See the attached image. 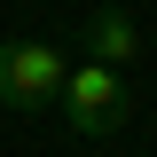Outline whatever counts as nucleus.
Segmentation results:
<instances>
[{
  "instance_id": "f257e3e1",
  "label": "nucleus",
  "mask_w": 157,
  "mask_h": 157,
  "mask_svg": "<svg viewBox=\"0 0 157 157\" xmlns=\"http://www.w3.org/2000/svg\"><path fill=\"white\" fill-rule=\"evenodd\" d=\"M55 110H63V126H71V134L102 141V134H118V126H126V110H134V102H126V78H118L110 63H71Z\"/></svg>"
},
{
  "instance_id": "f03ea898",
  "label": "nucleus",
  "mask_w": 157,
  "mask_h": 157,
  "mask_svg": "<svg viewBox=\"0 0 157 157\" xmlns=\"http://www.w3.org/2000/svg\"><path fill=\"white\" fill-rule=\"evenodd\" d=\"M71 63L47 47V39H0V102L8 110H55Z\"/></svg>"
},
{
  "instance_id": "7ed1b4c3",
  "label": "nucleus",
  "mask_w": 157,
  "mask_h": 157,
  "mask_svg": "<svg viewBox=\"0 0 157 157\" xmlns=\"http://www.w3.org/2000/svg\"><path fill=\"white\" fill-rule=\"evenodd\" d=\"M134 55H141V24L126 16V8H94V16H86V63L126 71Z\"/></svg>"
}]
</instances>
